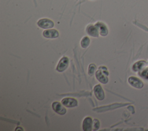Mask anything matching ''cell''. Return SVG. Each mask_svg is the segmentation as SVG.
I'll return each instance as SVG.
<instances>
[{"label":"cell","mask_w":148,"mask_h":131,"mask_svg":"<svg viewBox=\"0 0 148 131\" xmlns=\"http://www.w3.org/2000/svg\"><path fill=\"white\" fill-rule=\"evenodd\" d=\"M43 35L45 38H56L58 37L59 33L58 31L54 29H46L43 32Z\"/></svg>","instance_id":"cell-9"},{"label":"cell","mask_w":148,"mask_h":131,"mask_svg":"<svg viewBox=\"0 0 148 131\" xmlns=\"http://www.w3.org/2000/svg\"><path fill=\"white\" fill-rule=\"evenodd\" d=\"M99 128V121L97 119H94L92 122V130H98Z\"/></svg>","instance_id":"cell-15"},{"label":"cell","mask_w":148,"mask_h":131,"mask_svg":"<svg viewBox=\"0 0 148 131\" xmlns=\"http://www.w3.org/2000/svg\"><path fill=\"white\" fill-rule=\"evenodd\" d=\"M108 74L109 73L107 68L105 66H100L95 73V76L98 80L103 84H106L108 83Z\"/></svg>","instance_id":"cell-1"},{"label":"cell","mask_w":148,"mask_h":131,"mask_svg":"<svg viewBox=\"0 0 148 131\" xmlns=\"http://www.w3.org/2000/svg\"><path fill=\"white\" fill-rule=\"evenodd\" d=\"M90 44V39L89 38H88L87 36H85L84 37L81 42H80V44H81V46L83 48H86Z\"/></svg>","instance_id":"cell-13"},{"label":"cell","mask_w":148,"mask_h":131,"mask_svg":"<svg viewBox=\"0 0 148 131\" xmlns=\"http://www.w3.org/2000/svg\"><path fill=\"white\" fill-rule=\"evenodd\" d=\"M61 103L67 107H73L77 105L76 99L72 98H65L61 100Z\"/></svg>","instance_id":"cell-6"},{"label":"cell","mask_w":148,"mask_h":131,"mask_svg":"<svg viewBox=\"0 0 148 131\" xmlns=\"http://www.w3.org/2000/svg\"><path fill=\"white\" fill-rule=\"evenodd\" d=\"M146 65V62L145 61H139L135 63L132 66V70L135 72H138L142 69Z\"/></svg>","instance_id":"cell-12"},{"label":"cell","mask_w":148,"mask_h":131,"mask_svg":"<svg viewBox=\"0 0 148 131\" xmlns=\"http://www.w3.org/2000/svg\"><path fill=\"white\" fill-rule=\"evenodd\" d=\"M52 108L53 110L58 114L64 115L66 113V108L58 102H54L52 103Z\"/></svg>","instance_id":"cell-4"},{"label":"cell","mask_w":148,"mask_h":131,"mask_svg":"<svg viewBox=\"0 0 148 131\" xmlns=\"http://www.w3.org/2000/svg\"><path fill=\"white\" fill-rule=\"evenodd\" d=\"M95 69H96V66L93 63H91L89 65V67H88V74L90 75V76H92L95 70Z\"/></svg>","instance_id":"cell-14"},{"label":"cell","mask_w":148,"mask_h":131,"mask_svg":"<svg viewBox=\"0 0 148 131\" xmlns=\"http://www.w3.org/2000/svg\"><path fill=\"white\" fill-rule=\"evenodd\" d=\"M37 24L40 28H44V29L51 28L54 26V23L53 22V21L48 18L40 19L38 21Z\"/></svg>","instance_id":"cell-2"},{"label":"cell","mask_w":148,"mask_h":131,"mask_svg":"<svg viewBox=\"0 0 148 131\" xmlns=\"http://www.w3.org/2000/svg\"><path fill=\"white\" fill-rule=\"evenodd\" d=\"M95 25L98 28L99 33L101 36H105L108 35V28L103 23L101 22H98L95 24Z\"/></svg>","instance_id":"cell-10"},{"label":"cell","mask_w":148,"mask_h":131,"mask_svg":"<svg viewBox=\"0 0 148 131\" xmlns=\"http://www.w3.org/2000/svg\"><path fill=\"white\" fill-rule=\"evenodd\" d=\"M92 119L90 117L84 118L83 122V129L84 131H91L92 130Z\"/></svg>","instance_id":"cell-8"},{"label":"cell","mask_w":148,"mask_h":131,"mask_svg":"<svg viewBox=\"0 0 148 131\" xmlns=\"http://www.w3.org/2000/svg\"><path fill=\"white\" fill-rule=\"evenodd\" d=\"M128 83L132 87L136 88H142L143 87V83L138 78L131 76L128 78Z\"/></svg>","instance_id":"cell-5"},{"label":"cell","mask_w":148,"mask_h":131,"mask_svg":"<svg viewBox=\"0 0 148 131\" xmlns=\"http://www.w3.org/2000/svg\"><path fill=\"white\" fill-rule=\"evenodd\" d=\"M94 93L95 97L99 100H102L105 98V94L103 89L99 84L96 85L94 88Z\"/></svg>","instance_id":"cell-7"},{"label":"cell","mask_w":148,"mask_h":131,"mask_svg":"<svg viewBox=\"0 0 148 131\" xmlns=\"http://www.w3.org/2000/svg\"><path fill=\"white\" fill-rule=\"evenodd\" d=\"M86 31L87 33L91 36H93V37L98 36L99 31L95 25H88L86 29Z\"/></svg>","instance_id":"cell-11"},{"label":"cell","mask_w":148,"mask_h":131,"mask_svg":"<svg viewBox=\"0 0 148 131\" xmlns=\"http://www.w3.org/2000/svg\"><path fill=\"white\" fill-rule=\"evenodd\" d=\"M139 74L142 77L148 79V68H146V69L143 70Z\"/></svg>","instance_id":"cell-16"},{"label":"cell","mask_w":148,"mask_h":131,"mask_svg":"<svg viewBox=\"0 0 148 131\" xmlns=\"http://www.w3.org/2000/svg\"><path fill=\"white\" fill-rule=\"evenodd\" d=\"M69 64V59L66 57H63L59 61L56 70L59 72H62L64 71L68 67Z\"/></svg>","instance_id":"cell-3"}]
</instances>
